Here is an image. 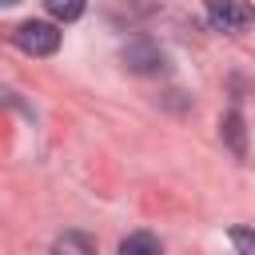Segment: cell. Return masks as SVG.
<instances>
[{
    "label": "cell",
    "mask_w": 255,
    "mask_h": 255,
    "mask_svg": "<svg viewBox=\"0 0 255 255\" xmlns=\"http://www.w3.org/2000/svg\"><path fill=\"white\" fill-rule=\"evenodd\" d=\"M120 255H163V243H159L151 231H131V235L120 243Z\"/></svg>",
    "instance_id": "5"
},
{
    "label": "cell",
    "mask_w": 255,
    "mask_h": 255,
    "mask_svg": "<svg viewBox=\"0 0 255 255\" xmlns=\"http://www.w3.org/2000/svg\"><path fill=\"white\" fill-rule=\"evenodd\" d=\"M219 128H223V139L231 143V151L243 159V155H247V143H243V120H239V112L223 116V124H219Z\"/></svg>",
    "instance_id": "6"
},
{
    "label": "cell",
    "mask_w": 255,
    "mask_h": 255,
    "mask_svg": "<svg viewBox=\"0 0 255 255\" xmlns=\"http://www.w3.org/2000/svg\"><path fill=\"white\" fill-rule=\"evenodd\" d=\"M207 24L215 32H243L251 24V4L247 0H207Z\"/></svg>",
    "instance_id": "2"
},
{
    "label": "cell",
    "mask_w": 255,
    "mask_h": 255,
    "mask_svg": "<svg viewBox=\"0 0 255 255\" xmlns=\"http://www.w3.org/2000/svg\"><path fill=\"white\" fill-rule=\"evenodd\" d=\"M124 64H128L131 72L147 76V72H159V68H163V52H159L155 44H147V40H131V44L124 48Z\"/></svg>",
    "instance_id": "3"
},
{
    "label": "cell",
    "mask_w": 255,
    "mask_h": 255,
    "mask_svg": "<svg viewBox=\"0 0 255 255\" xmlns=\"http://www.w3.org/2000/svg\"><path fill=\"white\" fill-rule=\"evenodd\" d=\"M52 255H96V243H92V235H84V231H64V235L52 243Z\"/></svg>",
    "instance_id": "4"
},
{
    "label": "cell",
    "mask_w": 255,
    "mask_h": 255,
    "mask_svg": "<svg viewBox=\"0 0 255 255\" xmlns=\"http://www.w3.org/2000/svg\"><path fill=\"white\" fill-rule=\"evenodd\" d=\"M16 48L28 52V56H52L60 48V32L44 20H28V24L16 28Z\"/></svg>",
    "instance_id": "1"
},
{
    "label": "cell",
    "mask_w": 255,
    "mask_h": 255,
    "mask_svg": "<svg viewBox=\"0 0 255 255\" xmlns=\"http://www.w3.org/2000/svg\"><path fill=\"white\" fill-rule=\"evenodd\" d=\"M0 4H20V0H0Z\"/></svg>",
    "instance_id": "9"
},
{
    "label": "cell",
    "mask_w": 255,
    "mask_h": 255,
    "mask_svg": "<svg viewBox=\"0 0 255 255\" xmlns=\"http://www.w3.org/2000/svg\"><path fill=\"white\" fill-rule=\"evenodd\" d=\"M44 8L56 16V20H80L84 16V8H88V0H44Z\"/></svg>",
    "instance_id": "7"
},
{
    "label": "cell",
    "mask_w": 255,
    "mask_h": 255,
    "mask_svg": "<svg viewBox=\"0 0 255 255\" xmlns=\"http://www.w3.org/2000/svg\"><path fill=\"white\" fill-rule=\"evenodd\" d=\"M235 243H239V251L247 255V247H251V235H247V231H235Z\"/></svg>",
    "instance_id": "8"
}]
</instances>
